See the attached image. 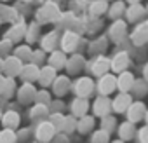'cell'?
Listing matches in <instances>:
<instances>
[{"instance_id":"8fae6325","label":"cell","mask_w":148,"mask_h":143,"mask_svg":"<svg viewBox=\"0 0 148 143\" xmlns=\"http://www.w3.org/2000/svg\"><path fill=\"white\" fill-rule=\"evenodd\" d=\"M64 68H66V72L70 75H77L86 68V58L82 54H71V58L66 59Z\"/></svg>"},{"instance_id":"603a6c76","label":"cell","mask_w":148,"mask_h":143,"mask_svg":"<svg viewBox=\"0 0 148 143\" xmlns=\"http://www.w3.org/2000/svg\"><path fill=\"white\" fill-rule=\"evenodd\" d=\"M66 54L63 52V51H52V52H49V58H47V65L49 66H52L56 72L58 70H63L64 68V65H66Z\"/></svg>"},{"instance_id":"ffe728a7","label":"cell","mask_w":148,"mask_h":143,"mask_svg":"<svg viewBox=\"0 0 148 143\" xmlns=\"http://www.w3.org/2000/svg\"><path fill=\"white\" fill-rule=\"evenodd\" d=\"M56 77H58V72H56L52 66L45 65V66H42V68H40V74H38L37 82H38L42 87H49V86L54 82V79H56Z\"/></svg>"},{"instance_id":"7a4b0ae2","label":"cell","mask_w":148,"mask_h":143,"mask_svg":"<svg viewBox=\"0 0 148 143\" xmlns=\"http://www.w3.org/2000/svg\"><path fill=\"white\" fill-rule=\"evenodd\" d=\"M73 93L77 94V98H89L94 89H96V84L91 77H79L75 82H73Z\"/></svg>"},{"instance_id":"74e56055","label":"cell","mask_w":148,"mask_h":143,"mask_svg":"<svg viewBox=\"0 0 148 143\" xmlns=\"http://www.w3.org/2000/svg\"><path fill=\"white\" fill-rule=\"evenodd\" d=\"M14 94H16V82H14V79L7 77V79H5V87H4L2 96H4V98H12Z\"/></svg>"},{"instance_id":"30bf717a","label":"cell","mask_w":148,"mask_h":143,"mask_svg":"<svg viewBox=\"0 0 148 143\" xmlns=\"http://www.w3.org/2000/svg\"><path fill=\"white\" fill-rule=\"evenodd\" d=\"M54 134H56V129L52 127V124H51L49 120H42V122H38L37 131H35V136H37V140H38L40 143H47V141H51V140L54 138Z\"/></svg>"},{"instance_id":"4dcf8cb0","label":"cell","mask_w":148,"mask_h":143,"mask_svg":"<svg viewBox=\"0 0 148 143\" xmlns=\"http://www.w3.org/2000/svg\"><path fill=\"white\" fill-rule=\"evenodd\" d=\"M131 96H136V98H143L146 93H148V82L146 80H134V84H132V89H131Z\"/></svg>"},{"instance_id":"277c9868","label":"cell","mask_w":148,"mask_h":143,"mask_svg":"<svg viewBox=\"0 0 148 143\" xmlns=\"http://www.w3.org/2000/svg\"><path fill=\"white\" fill-rule=\"evenodd\" d=\"M80 44V33H75V32H71V30H66L63 33V37L59 38V51H63L64 54L66 52H75L77 47Z\"/></svg>"},{"instance_id":"681fc988","label":"cell","mask_w":148,"mask_h":143,"mask_svg":"<svg viewBox=\"0 0 148 143\" xmlns=\"http://www.w3.org/2000/svg\"><path fill=\"white\" fill-rule=\"evenodd\" d=\"M2 68H4V58H0V72H2Z\"/></svg>"},{"instance_id":"94428289","label":"cell","mask_w":148,"mask_h":143,"mask_svg":"<svg viewBox=\"0 0 148 143\" xmlns=\"http://www.w3.org/2000/svg\"><path fill=\"white\" fill-rule=\"evenodd\" d=\"M106 2H108V0H106Z\"/></svg>"},{"instance_id":"60d3db41","label":"cell","mask_w":148,"mask_h":143,"mask_svg":"<svg viewBox=\"0 0 148 143\" xmlns=\"http://www.w3.org/2000/svg\"><path fill=\"white\" fill-rule=\"evenodd\" d=\"M115 126H117V120H115V117H113V115H106V117H103V119H101V129H105V131L112 133V131L115 129Z\"/></svg>"},{"instance_id":"3957f363","label":"cell","mask_w":148,"mask_h":143,"mask_svg":"<svg viewBox=\"0 0 148 143\" xmlns=\"http://www.w3.org/2000/svg\"><path fill=\"white\" fill-rule=\"evenodd\" d=\"M96 89L99 93V96H110L113 91H117V77L113 74H105L98 79L96 82Z\"/></svg>"},{"instance_id":"52a82bcc","label":"cell","mask_w":148,"mask_h":143,"mask_svg":"<svg viewBox=\"0 0 148 143\" xmlns=\"http://www.w3.org/2000/svg\"><path fill=\"white\" fill-rule=\"evenodd\" d=\"M129 65H131V58H129V54L124 52V51L117 52V54L110 59V70L115 72V74H122V72H125V70L129 68Z\"/></svg>"},{"instance_id":"d4e9b609","label":"cell","mask_w":148,"mask_h":143,"mask_svg":"<svg viewBox=\"0 0 148 143\" xmlns=\"http://www.w3.org/2000/svg\"><path fill=\"white\" fill-rule=\"evenodd\" d=\"M2 124L5 129H16L19 126V113L16 110H7L2 113Z\"/></svg>"},{"instance_id":"91938a15","label":"cell","mask_w":148,"mask_h":143,"mask_svg":"<svg viewBox=\"0 0 148 143\" xmlns=\"http://www.w3.org/2000/svg\"><path fill=\"white\" fill-rule=\"evenodd\" d=\"M0 25H2V21H0Z\"/></svg>"},{"instance_id":"2e32d148","label":"cell","mask_w":148,"mask_h":143,"mask_svg":"<svg viewBox=\"0 0 148 143\" xmlns=\"http://www.w3.org/2000/svg\"><path fill=\"white\" fill-rule=\"evenodd\" d=\"M25 33H26V23L19 19L18 23H14V25L7 30L5 38H7V40H11L12 44H16V42H19L21 38H25Z\"/></svg>"},{"instance_id":"cb8c5ba5","label":"cell","mask_w":148,"mask_h":143,"mask_svg":"<svg viewBox=\"0 0 148 143\" xmlns=\"http://www.w3.org/2000/svg\"><path fill=\"white\" fill-rule=\"evenodd\" d=\"M131 37H132V42L138 44V45L148 42V19L141 21V25H138V26L134 28V32H132Z\"/></svg>"},{"instance_id":"f1b7e54d","label":"cell","mask_w":148,"mask_h":143,"mask_svg":"<svg viewBox=\"0 0 148 143\" xmlns=\"http://www.w3.org/2000/svg\"><path fill=\"white\" fill-rule=\"evenodd\" d=\"M94 124H96L94 117H91V115H84V117H80V119L77 120V131L82 133V134H87L89 131L94 129Z\"/></svg>"},{"instance_id":"e575fe53","label":"cell","mask_w":148,"mask_h":143,"mask_svg":"<svg viewBox=\"0 0 148 143\" xmlns=\"http://www.w3.org/2000/svg\"><path fill=\"white\" fill-rule=\"evenodd\" d=\"M32 47L28 45V44H25V45H18L16 47V52H14V56L18 58V59H21V61H30L32 59Z\"/></svg>"},{"instance_id":"680465c9","label":"cell","mask_w":148,"mask_h":143,"mask_svg":"<svg viewBox=\"0 0 148 143\" xmlns=\"http://www.w3.org/2000/svg\"><path fill=\"white\" fill-rule=\"evenodd\" d=\"M35 143H40V141H35Z\"/></svg>"},{"instance_id":"ac0fdd59","label":"cell","mask_w":148,"mask_h":143,"mask_svg":"<svg viewBox=\"0 0 148 143\" xmlns=\"http://www.w3.org/2000/svg\"><path fill=\"white\" fill-rule=\"evenodd\" d=\"M125 19L129 23H136V21H141L145 16H146V9L141 6V4H132L129 7H125V12H124Z\"/></svg>"},{"instance_id":"484cf974","label":"cell","mask_w":148,"mask_h":143,"mask_svg":"<svg viewBox=\"0 0 148 143\" xmlns=\"http://www.w3.org/2000/svg\"><path fill=\"white\" fill-rule=\"evenodd\" d=\"M134 134H136V127H134L132 122L125 120V122H122V124L119 126V136H120L122 141H129V140H132Z\"/></svg>"},{"instance_id":"d590c367","label":"cell","mask_w":148,"mask_h":143,"mask_svg":"<svg viewBox=\"0 0 148 143\" xmlns=\"http://www.w3.org/2000/svg\"><path fill=\"white\" fill-rule=\"evenodd\" d=\"M18 141V134L14 129H2L0 131V143H16Z\"/></svg>"},{"instance_id":"9c48e42d","label":"cell","mask_w":148,"mask_h":143,"mask_svg":"<svg viewBox=\"0 0 148 143\" xmlns=\"http://www.w3.org/2000/svg\"><path fill=\"white\" fill-rule=\"evenodd\" d=\"M92 112L96 117H106L112 112V100L108 96H98L92 103Z\"/></svg>"},{"instance_id":"9f6ffc18","label":"cell","mask_w":148,"mask_h":143,"mask_svg":"<svg viewBox=\"0 0 148 143\" xmlns=\"http://www.w3.org/2000/svg\"><path fill=\"white\" fill-rule=\"evenodd\" d=\"M145 9H146V14H148V6H146V7H145Z\"/></svg>"},{"instance_id":"f35d334b","label":"cell","mask_w":148,"mask_h":143,"mask_svg":"<svg viewBox=\"0 0 148 143\" xmlns=\"http://www.w3.org/2000/svg\"><path fill=\"white\" fill-rule=\"evenodd\" d=\"M106 49V38H98V40H94L92 44H91V47H89V52L91 54H98V52H103Z\"/></svg>"},{"instance_id":"5bb4252c","label":"cell","mask_w":148,"mask_h":143,"mask_svg":"<svg viewBox=\"0 0 148 143\" xmlns=\"http://www.w3.org/2000/svg\"><path fill=\"white\" fill-rule=\"evenodd\" d=\"M131 103H132L131 93H119V94L112 100V110H113L115 113H124V112L129 108Z\"/></svg>"},{"instance_id":"816d5d0a","label":"cell","mask_w":148,"mask_h":143,"mask_svg":"<svg viewBox=\"0 0 148 143\" xmlns=\"http://www.w3.org/2000/svg\"><path fill=\"white\" fill-rule=\"evenodd\" d=\"M113 143H124V141H122V140H115Z\"/></svg>"},{"instance_id":"b9f144b4","label":"cell","mask_w":148,"mask_h":143,"mask_svg":"<svg viewBox=\"0 0 148 143\" xmlns=\"http://www.w3.org/2000/svg\"><path fill=\"white\" fill-rule=\"evenodd\" d=\"M12 45H14V44H12L11 40H7V38L0 40V58H7V56H11Z\"/></svg>"},{"instance_id":"6f0895ef","label":"cell","mask_w":148,"mask_h":143,"mask_svg":"<svg viewBox=\"0 0 148 143\" xmlns=\"http://www.w3.org/2000/svg\"><path fill=\"white\" fill-rule=\"evenodd\" d=\"M2 2H9V0H2Z\"/></svg>"},{"instance_id":"d6a6232c","label":"cell","mask_w":148,"mask_h":143,"mask_svg":"<svg viewBox=\"0 0 148 143\" xmlns=\"http://www.w3.org/2000/svg\"><path fill=\"white\" fill-rule=\"evenodd\" d=\"M64 117H66V115H63L61 112H52V113H49V122L52 124V127L56 129V133H58V131H63V127H64Z\"/></svg>"},{"instance_id":"db71d44e","label":"cell","mask_w":148,"mask_h":143,"mask_svg":"<svg viewBox=\"0 0 148 143\" xmlns=\"http://www.w3.org/2000/svg\"><path fill=\"white\" fill-rule=\"evenodd\" d=\"M21 2H25V4H28V2H32V0H21Z\"/></svg>"},{"instance_id":"f6af8a7d","label":"cell","mask_w":148,"mask_h":143,"mask_svg":"<svg viewBox=\"0 0 148 143\" xmlns=\"http://www.w3.org/2000/svg\"><path fill=\"white\" fill-rule=\"evenodd\" d=\"M136 134H138V143H148V126H143L141 129H138Z\"/></svg>"},{"instance_id":"7bdbcfd3","label":"cell","mask_w":148,"mask_h":143,"mask_svg":"<svg viewBox=\"0 0 148 143\" xmlns=\"http://www.w3.org/2000/svg\"><path fill=\"white\" fill-rule=\"evenodd\" d=\"M44 59H45V52L42 51V49H37V51H33L32 52V59H30V63H33V65H42L44 63Z\"/></svg>"},{"instance_id":"9a60e30c","label":"cell","mask_w":148,"mask_h":143,"mask_svg":"<svg viewBox=\"0 0 148 143\" xmlns=\"http://www.w3.org/2000/svg\"><path fill=\"white\" fill-rule=\"evenodd\" d=\"M91 72H92V75H98V77L108 74V72H110V59L106 56H103V54L96 56L91 61Z\"/></svg>"},{"instance_id":"e0dca14e","label":"cell","mask_w":148,"mask_h":143,"mask_svg":"<svg viewBox=\"0 0 148 143\" xmlns=\"http://www.w3.org/2000/svg\"><path fill=\"white\" fill-rule=\"evenodd\" d=\"M35 94H37V89L33 87V84L25 82V84L18 89V101L23 103V105L33 103V101H35Z\"/></svg>"},{"instance_id":"f907efd6","label":"cell","mask_w":148,"mask_h":143,"mask_svg":"<svg viewBox=\"0 0 148 143\" xmlns=\"http://www.w3.org/2000/svg\"><path fill=\"white\" fill-rule=\"evenodd\" d=\"M145 120H146V126H148V110H146V113H145Z\"/></svg>"},{"instance_id":"7c38bea8","label":"cell","mask_w":148,"mask_h":143,"mask_svg":"<svg viewBox=\"0 0 148 143\" xmlns=\"http://www.w3.org/2000/svg\"><path fill=\"white\" fill-rule=\"evenodd\" d=\"M38 40H40V49H42L44 52H52V51L58 49V44H59V33H58L56 30H52V32L45 33L44 37H40Z\"/></svg>"},{"instance_id":"836d02e7","label":"cell","mask_w":148,"mask_h":143,"mask_svg":"<svg viewBox=\"0 0 148 143\" xmlns=\"http://www.w3.org/2000/svg\"><path fill=\"white\" fill-rule=\"evenodd\" d=\"M124 12H125V4L124 2H113V6L108 7V12L106 14L112 19H119L120 16H124Z\"/></svg>"},{"instance_id":"ba28073f","label":"cell","mask_w":148,"mask_h":143,"mask_svg":"<svg viewBox=\"0 0 148 143\" xmlns=\"http://www.w3.org/2000/svg\"><path fill=\"white\" fill-rule=\"evenodd\" d=\"M125 33H127V25H125L124 19H115V21L110 25V28H108V37H110V40H113V42L124 40V38H125Z\"/></svg>"},{"instance_id":"4fadbf2b","label":"cell","mask_w":148,"mask_h":143,"mask_svg":"<svg viewBox=\"0 0 148 143\" xmlns=\"http://www.w3.org/2000/svg\"><path fill=\"white\" fill-rule=\"evenodd\" d=\"M52 87V93L58 96V98H63L70 89H71V82H70V77L68 75H58L54 79V82L51 84Z\"/></svg>"},{"instance_id":"5b68a950","label":"cell","mask_w":148,"mask_h":143,"mask_svg":"<svg viewBox=\"0 0 148 143\" xmlns=\"http://www.w3.org/2000/svg\"><path fill=\"white\" fill-rule=\"evenodd\" d=\"M21 68H23V61H21V59H18L14 54H11V56L4 58V68H2V74H4L5 77H11V79L19 77Z\"/></svg>"},{"instance_id":"c3c4849f","label":"cell","mask_w":148,"mask_h":143,"mask_svg":"<svg viewBox=\"0 0 148 143\" xmlns=\"http://www.w3.org/2000/svg\"><path fill=\"white\" fill-rule=\"evenodd\" d=\"M125 2H129L132 6V4H141V0H125Z\"/></svg>"},{"instance_id":"11a10c76","label":"cell","mask_w":148,"mask_h":143,"mask_svg":"<svg viewBox=\"0 0 148 143\" xmlns=\"http://www.w3.org/2000/svg\"><path fill=\"white\" fill-rule=\"evenodd\" d=\"M0 120H2V110H0Z\"/></svg>"},{"instance_id":"8d00e7d4","label":"cell","mask_w":148,"mask_h":143,"mask_svg":"<svg viewBox=\"0 0 148 143\" xmlns=\"http://www.w3.org/2000/svg\"><path fill=\"white\" fill-rule=\"evenodd\" d=\"M92 143H110V133L105 131V129H98L92 133V138H91Z\"/></svg>"},{"instance_id":"ee69618b","label":"cell","mask_w":148,"mask_h":143,"mask_svg":"<svg viewBox=\"0 0 148 143\" xmlns=\"http://www.w3.org/2000/svg\"><path fill=\"white\" fill-rule=\"evenodd\" d=\"M77 129V119L75 117H64V127H63V131L64 133H71V131H75Z\"/></svg>"},{"instance_id":"f5cc1de1","label":"cell","mask_w":148,"mask_h":143,"mask_svg":"<svg viewBox=\"0 0 148 143\" xmlns=\"http://www.w3.org/2000/svg\"><path fill=\"white\" fill-rule=\"evenodd\" d=\"M38 2H40V4H44V2H49V0H38Z\"/></svg>"},{"instance_id":"7dc6e473","label":"cell","mask_w":148,"mask_h":143,"mask_svg":"<svg viewBox=\"0 0 148 143\" xmlns=\"http://www.w3.org/2000/svg\"><path fill=\"white\" fill-rule=\"evenodd\" d=\"M143 80H146L148 82V63L145 65V68H143Z\"/></svg>"},{"instance_id":"ab89813d","label":"cell","mask_w":148,"mask_h":143,"mask_svg":"<svg viewBox=\"0 0 148 143\" xmlns=\"http://www.w3.org/2000/svg\"><path fill=\"white\" fill-rule=\"evenodd\" d=\"M33 103H40V105H47V107H49V103H51V94H49V91H45V89L37 91Z\"/></svg>"},{"instance_id":"83f0119b","label":"cell","mask_w":148,"mask_h":143,"mask_svg":"<svg viewBox=\"0 0 148 143\" xmlns=\"http://www.w3.org/2000/svg\"><path fill=\"white\" fill-rule=\"evenodd\" d=\"M49 107L47 105H40V103H35L30 110V119L33 120H44L45 117H49Z\"/></svg>"},{"instance_id":"4316f807","label":"cell","mask_w":148,"mask_h":143,"mask_svg":"<svg viewBox=\"0 0 148 143\" xmlns=\"http://www.w3.org/2000/svg\"><path fill=\"white\" fill-rule=\"evenodd\" d=\"M108 7H110V6H108L106 0H92L91 6H89V12H91V16L98 18V16L106 14V12H108Z\"/></svg>"},{"instance_id":"44dd1931","label":"cell","mask_w":148,"mask_h":143,"mask_svg":"<svg viewBox=\"0 0 148 143\" xmlns=\"http://www.w3.org/2000/svg\"><path fill=\"white\" fill-rule=\"evenodd\" d=\"M70 112H71V117H79V119L87 115V112H89L87 98H75L70 105Z\"/></svg>"},{"instance_id":"d6986e66","label":"cell","mask_w":148,"mask_h":143,"mask_svg":"<svg viewBox=\"0 0 148 143\" xmlns=\"http://www.w3.org/2000/svg\"><path fill=\"white\" fill-rule=\"evenodd\" d=\"M134 75L131 74V72H122V74L117 75V91L120 93H131L132 89V84H134Z\"/></svg>"},{"instance_id":"6da1fadb","label":"cell","mask_w":148,"mask_h":143,"mask_svg":"<svg viewBox=\"0 0 148 143\" xmlns=\"http://www.w3.org/2000/svg\"><path fill=\"white\" fill-rule=\"evenodd\" d=\"M35 18H37V23H38V25L58 23V21H59V18H61L59 6H58L56 2H52V0H49V2H44V4L38 7V11H37Z\"/></svg>"},{"instance_id":"1f68e13d","label":"cell","mask_w":148,"mask_h":143,"mask_svg":"<svg viewBox=\"0 0 148 143\" xmlns=\"http://www.w3.org/2000/svg\"><path fill=\"white\" fill-rule=\"evenodd\" d=\"M18 18V11L14 7L9 6H0V21H16Z\"/></svg>"},{"instance_id":"f546056e","label":"cell","mask_w":148,"mask_h":143,"mask_svg":"<svg viewBox=\"0 0 148 143\" xmlns=\"http://www.w3.org/2000/svg\"><path fill=\"white\" fill-rule=\"evenodd\" d=\"M38 32H40V25L35 21V23H30L26 25V33H25V38L28 40V45H32L33 42H37L40 37H38Z\"/></svg>"},{"instance_id":"7402d4cb","label":"cell","mask_w":148,"mask_h":143,"mask_svg":"<svg viewBox=\"0 0 148 143\" xmlns=\"http://www.w3.org/2000/svg\"><path fill=\"white\" fill-rule=\"evenodd\" d=\"M38 74H40V66H37V65H33V63H26V65H23V68H21L19 77H21L25 82L33 84V82L38 79Z\"/></svg>"},{"instance_id":"8992f818","label":"cell","mask_w":148,"mask_h":143,"mask_svg":"<svg viewBox=\"0 0 148 143\" xmlns=\"http://www.w3.org/2000/svg\"><path fill=\"white\" fill-rule=\"evenodd\" d=\"M146 110H148V108H146V105H145L143 101H132V103L129 105V108L125 110V112H127V120L132 122V124L141 122V120L145 119Z\"/></svg>"},{"instance_id":"bcb514c9","label":"cell","mask_w":148,"mask_h":143,"mask_svg":"<svg viewBox=\"0 0 148 143\" xmlns=\"http://www.w3.org/2000/svg\"><path fill=\"white\" fill-rule=\"evenodd\" d=\"M5 75H0V94H2L4 93V87H5Z\"/></svg>"}]
</instances>
